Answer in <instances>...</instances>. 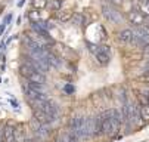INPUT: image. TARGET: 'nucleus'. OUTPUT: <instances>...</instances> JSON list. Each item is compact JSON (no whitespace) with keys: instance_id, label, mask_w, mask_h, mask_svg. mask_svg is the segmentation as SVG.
Here are the masks:
<instances>
[{"instance_id":"obj_29","label":"nucleus","mask_w":149,"mask_h":142,"mask_svg":"<svg viewBox=\"0 0 149 142\" xmlns=\"http://www.w3.org/2000/svg\"><path fill=\"white\" fill-rule=\"evenodd\" d=\"M0 142H3V130H0Z\"/></svg>"},{"instance_id":"obj_31","label":"nucleus","mask_w":149,"mask_h":142,"mask_svg":"<svg viewBox=\"0 0 149 142\" xmlns=\"http://www.w3.org/2000/svg\"><path fill=\"white\" fill-rule=\"evenodd\" d=\"M0 83H2V78H0Z\"/></svg>"},{"instance_id":"obj_6","label":"nucleus","mask_w":149,"mask_h":142,"mask_svg":"<svg viewBox=\"0 0 149 142\" xmlns=\"http://www.w3.org/2000/svg\"><path fill=\"white\" fill-rule=\"evenodd\" d=\"M28 82L31 83H38V85H45L46 83V76L43 73H40V71H33L28 77H27Z\"/></svg>"},{"instance_id":"obj_19","label":"nucleus","mask_w":149,"mask_h":142,"mask_svg":"<svg viewBox=\"0 0 149 142\" xmlns=\"http://www.w3.org/2000/svg\"><path fill=\"white\" fill-rule=\"evenodd\" d=\"M123 2H124V0H108V3L109 5H112V6H121L123 5Z\"/></svg>"},{"instance_id":"obj_16","label":"nucleus","mask_w":149,"mask_h":142,"mask_svg":"<svg viewBox=\"0 0 149 142\" xmlns=\"http://www.w3.org/2000/svg\"><path fill=\"white\" fill-rule=\"evenodd\" d=\"M140 115L143 121H149V104H143L140 107Z\"/></svg>"},{"instance_id":"obj_32","label":"nucleus","mask_w":149,"mask_h":142,"mask_svg":"<svg viewBox=\"0 0 149 142\" xmlns=\"http://www.w3.org/2000/svg\"><path fill=\"white\" fill-rule=\"evenodd\" d=\"M148 101H149V96H148Z\"/></svg>"},{"instance_id":"obj_7","label":"nucleus","mask_w":149,"mask_h":142,"mask_svg":"<svg viewBox=\"0 0 149 142\" xmlns=\"http://www.w3.org/2000/svg\"><path fill=\"white\" fill-rule=\"evenodd\" d=\"M3 142H15V127L6 125L3 127Z\"/></svg>"},{"instance_id":"obj_22","label":"nucleus","mask_w":149,"mask_h":142,"mask_svg":"<svg viewBox=\"0 0 149 142\" xmlns=\"http://www.w3.org/2000/svg\"><path fill=\"white\" fill-rule=\"evenodd\" d=\"M143 52H145V53H149V43H146V45L143 46Z\"/></svg>"},{"instance_id":"obj_10","label":"nucleus","mask_w":149,"mask_h":142,"mask_svg":"<svg viewBox=\"0 0 149 142\" xmlns=\"http://www.w3.org/2000/svg\"><path fill=\"white\" fill-rule=\"evenodd\" d=\"M72 16H74V12H72V10H70V9L62 10V12H59V13H58V19H59V21H62V22H68Z\"/></svg>"},{"instance_id":"obj_2","label":"nucleus","mask_w":149,"mask_h":142,"mask_svg":"<svg viewBox=\"0 0 149 142\" xmlns=\"http://www.w3.org/2000/svg\"><path fill=\"white\" fill-rule=\"evenodd\" d=\"M100 127H102V135H106V136L114 135V132H112V120H111L109 111H105L100 115Z\"/></svg>"},{"instance_id":"obj_18","label":"nucleus","mask_w":149,"mask_h":142,"mask_svg":"<svg viewBox=\"0 0 149 142\" xmlns=\"http://www.w3.org/2000/svg\"><path fill=\"white\" fill-rule=\"evenodd\" d=\"M72 21H74V24H75V25L83 24V15H81V13H74V16H72Z\"/></svg>"},{"instance_id":"obj_15","label":"nucleus","mask_w":149,"mask_h":142,"mask_svg":"<svg viewBox=\"0 0 149 142\" xmlns=\"http://www.w3.org/2000/svg\"><path fill=\"white\" fill-rule=\"evenodd\" d=\"M28 19H30V22H40L41 19H40V13H38V10H37V9L30 10V12H28Z\"/></svg>"},{"instance_id":"obj_30","label":"nucleus","mask_w":149,"mask_h":142,"mask_svg":"<svg viewBox=\"0 0 149 142\" xmlns=\"http://www.w3.org/2000/svg\"><path fill=\"white\" fill-rule=\"evenodd\" d=\"M3 48V43H0V49H2Z\"/></svg>"},{"instance_id":"obj_23","label":"nucleus","mask_w":149,"mask_h":142,"mask_svg":"<svg viewBox=\"0 0 149 142\" xmlns=\"http://www.w3.org/2000/svg\"><path fill=\"white\" fill-rule=\"evenodd\" d=\"M143 78H145V80H148V82H149V68H148V71H146V73L143 74Z\"/></svg>"},{"instance_id":"obj_5","label":"nucleus","mask_w":149,"mask_h":142,"mask_svg":"<svg viewBox=\"0 0 149 142\" xmlns=\"http://www.w3.org/2000/svg\"><path fill=\"white\" fill-rule=\"evenodd\" d=\"M34 117L38 121H41V123H45V125H50V123H53V121H56V118L50 117L49 114H46L45 111H41L38 108H34Z\"/></svg>"},{"instance_id":"obj_25","label":"nucleus","mask_w":149,"mask_h":142,"mask_svg":"<svg viewBox=\"0 0 149 142\" xmlns=\"http://www.w3.org/2000/svg\"><path fill=\"white\" fill-rule=\"evenodd\" d=\"M65 90H67V92H72V90H74V87H72V86H67V87H65Z\"/></svg>"},{"instance_id":"obj_8","label":"nucleus","mask_w":149,"mask_h":142,"mask_svg":"<svg viewBox=\"0 0 149 142\" xmlns=\"http://www.w3.org/2000/svg\"><path fill=\"white\" fill-rule=\"evenodd\" d=\"M132 30H133L134 36L142 38L145 43H149V31H148V28H145V27H133Z\"/></svg>"},{"instance_id":"obj_17","label":"nucleus","mask_w":149,"mask_h":142,"mask_svg":"<svg viewBox=\"0 0 149 142\" xmlns=\"http://www.w3.org/2000/svg\"><path fill=\"white\" fill-rule=\"evenodd\" d=\"M50 6H52V9H53L55 12H59V10L62 9V0H53Z\"/></svg>"},{"instance_id":"obj_12","label":"nucleus","mask_w":149,"mask_h":142,"mask_svg":"<svg viewBox=\"0 0 149 142\" xmlns=\"http://www.w3.org/2000/svg\"><path fill=\"white\" fill-rule=\"evenodd\" d=\"M139 9L146 18H149V3H148V0H140L139 2Z\"/></svg>"},{"instance_id":"obj_33","label":"nucleus","mask_w":149,"mask_h":142,"mask_svg":"<svg viewBox=\"0 0 149 142\" xmlns=\"http://www.w3.org/2000/svg\"><path fill=\"white\" fill-rule=\"evenodd\" d=\"M148 3H149V0H148Z\"/></svg>"},{"instance_id":"obj_27","label":"nucleus","mask_w":149,"mask_h":142,"mask_svg":"<svg viewBox=\"0 0 149 142\" xmlns=\"http://www.w3.org/2000/svg\"><path fill=\"white\" fill-rule=\"evenodd\" d=\"M145 56H146V65L149 67V53H145Z\"/></svg>"},{"instance_id":"obj_4","label":"nucleus","mask_w":149,"mask_h":142,"mask_svg":"<svg viewBox=\"0 0 149 142\" xmlns=\"http://www.w3.org/2000/svg\"><path fill=\"white\" fill-rule=\"evenodd\" d=\"M31 28L36 31V34L41 36L43 38H46V40H52L50 36H49V30L43 25V21H40V22H31Z\"/></svg>"},{"instance_id":"obj_20","label":"nucleus","mask_w":149,"mask_h":142,"mask_svg":"<svg viewBox=\"0 0 149 142\" xmlns=\"http://www.w3.org/2000/svg\"><path fill=\"white\" fill-rule=\"evenodd\" d=\"M12 13H8L6 16H5V19H3V24H6V25H9L10 24V21H12Z\"/></svg>"},{"instance_id":"obj_3","label":"nucleus","mask_w":149,"mask_h":142,"mask_svg":"<svg viewBox=\"0 0 149 142\" xmlns=\"http://www.w3.org/2000/svg\"><path fill=\"white\" fill-rule=\"evenodd\" d=\"M127 19H129V22H130L133 27H143V25H145L146 16H145L140 10L132 9L129 13H127Z\"/></svg>"},{"instance_id":"obj_21","label":"nucleus","mask_w":149,"mask_h":142,"mask_svg":"<svg viewBox=\"0 0 149 142\" xmlns=\"http://www.w3.org/2000/svg\"><path fill=\"white\" fill-rule=\"evenodd\" d=\"M5 30H6V24H0V36L5 33Z\"/></svg>"},{"instance_id":"obj_1","label":"nucleus","mask_w":149,"mask_h":142,"mask_svg":"<svg viewBox=\"0 0 149 142\" xmlns=\"http://www.w3.org/2000/svg\"><path fill=\"white\" fill-rule=\"evenodd\" d=\"M102 12H103V16L112 24H120L123 21V15L115 9V6H112L109 3H106V5L102 6Z\"/></svg>"},{"instance_id":"obj_13","label":"nucleus","mask_w":149,"mask_h":142,"mask_svg":"<svg viewBox=\"0 0 149 142\" xmlns=\"http://www.w3.org/2000/svg\"><path fill=\"white\" fill-rule=\"evenodd\" d=\"M47 62H49V65H52V67H59L61 65V61H59V58L58 56H55L53 53H47Z\"/></svg>"},{"instance_id":"obj_24","label":"nucleus","mask_w":149,"mask_h":142,"mask_svg":"<svg viewBox=\"0 0 149 142\" xmlns=\"http://www.w3.org/2000/svg\"><path fill=\"white\" fill-rule=\"evenodd\" d=\"M24 3H25V0H19V2H18V8H22Z\"/></svg>"},{"instance_id":"obj_9","label":"nucleus","mask_w":149,"mask_h":142,"mask_svg":"<svg viewBox=\"0 0 149 142\" xmlns=\"http://www.w3.org/2000/svg\"><path fill=\"white\" fill-rule=\"evenodd\" d=\"M133 30H130V28H125V30H123L120 34H118V40L120 42H124V43H130L132 42V38H133Z\"/></svg>"},{"instance_id":"obj_14","label":"nucleus","mask_w":149,"mask_h":142,"mask_svg":"<svg viewBox=\"0 0 149 142\" xmlns=\"http://www.w3.org/2000/svg\"><path fill=\"white\" fill-rule=\"evenodd\" d=\"M33 8L37 9V10H41V9H45L47 6V0H33L31 2Z\"/></svg>"},{"instance_id":"obj_26","label":"nucleus","mask_w":149,"mask_h":142,"mask_svg":"<svg viewBox=\"0 0 149 142\" xmlns=\"http://www.w3.org/2000/svg\"><path fill=\"white\" fill-rule=\"evenodd\" d=\"M24 142H34L33 141V138H30V136H25V141Z\"/></svg>"},{"instance_id":"obj_28","label":"nucleus","mask_w":149,"mask_h":142,"mask_svg":"<svg viewBox=\"0 0 149 142\" xmlns=\"http://www.w3.org/2000/svg\"><path fill=\"white\" fill-rule=\"evenodd\" d=\"M10 104H12V105H13V107H18V102H16V101H13V99H12V101H10Z\"/></svg>"},{"instance_id":"obj_11","label":"nucleus","mask_w":149,"mask_h":142,"mask_svg":"<svg viewBox=\"0 0 149 142\" xmlns=\"http://www.w3.org/2000/svg\"><path fill=\"white\" fill-rule=\"evenodd\" d=\"M25 133H24V130H22V127H15V142H24L25 141Z\"/></svg>"}]
</instances>
